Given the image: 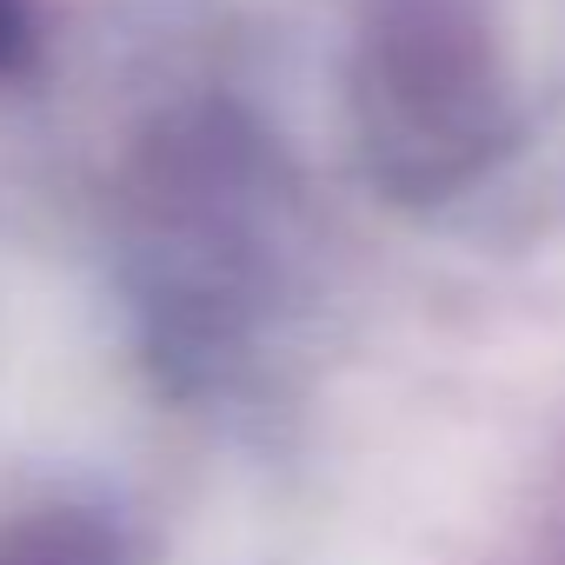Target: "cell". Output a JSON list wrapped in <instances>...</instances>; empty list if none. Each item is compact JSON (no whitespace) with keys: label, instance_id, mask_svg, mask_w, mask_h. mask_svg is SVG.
<instances>
[{"label":"cell","instance_id":"6da1fadb","mask_svg":"<svg viewBox=\"0 0 565 565\" xmlns=\"http://www.w3.org/2000/svg\"><path fill=\"white\" fill-rule=\"evenodd\" d=\"M0 565H134V552L107 519L47 505V512L0 525Z\"/></svg>","mask_w":565,"mask_h":565}]
</instances>
